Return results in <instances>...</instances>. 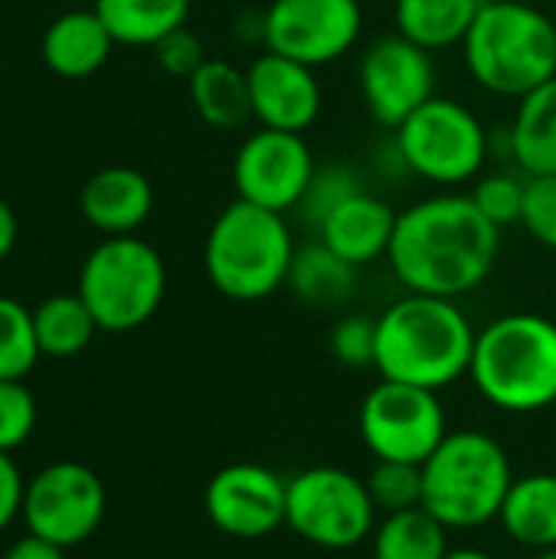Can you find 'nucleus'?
<instances>
[{"mask_svg": "<svg viewBox=\"0 0 556 559\" xmlns=\"http://www.w3.org/2000/svg\"><path fill=\"white\" fill-rule=\"evenodd\" d=\"M360 98L367 115L397 131L416 108L436 95V62L433 52L406 39L403 33L377 36L357 66Z\"/></svg>", "mask_w": 556, "mask_h": 559, "instance_id": "nucleus-11", "label": "nucleus"}, {"mask_svg": "<svg viewBox=\"0 0 556 559\" xmlns=\"http://www.w3.org/2000/svg\"><path fill=\"white\" fill-rule=\"evenodd\" d=\"M357 190H364V183H360V177L351 170V167H344V164H324V167H318L315 170V177H311V183H308V193H305V200L298 203V213H301V219L308 223V226H321V219L341 203V200H347L351 193H357Z\"/></svg>", "mask_w": 556, "mask_h": 559, "instance_id": "nucleus-31", "label": "nucleus"}, {"mask_svg": "<svg viewBox=\"0 0 556 559\" xmlns=\"http://www.w3.org/2000/svg\"><path fill=\"white\" fill-rule=\"evenodd\" d=\"M16 236H20V226H16V213L7 200H0V262L13 252L16 246Z\"/></svg>", "mask_w": 556, "mask_h": 559, "instance_id": "nucleus-38", "label": "nucleus"}, {"mask_svg": "<svg viewBox=\"0 0 556 559\" xmlns=\"http://www.w3.org/2000/svg\"><path fill=\"white\" fill-rule=\"evenodd\" d=\"M288 285L301 301L331 308V305L351 298V292L357 285V269L318 239L295 252Z\"/></svg>", "mask_w": 556, "mask_h": 559, "instance_id": "nucleus-27", "label": "nucleus"}, {"mask_svg": "<svg viewBox=\"0 0 556 559\" xmlns=\"http://www.w3.org/2000/svg\"><path fill=\"white\" fill-rule=\"evenodd\" d=\"M537 559H556V547H551V550H537Z\"/></svg>", "mask_w": 556, "mask_h": 559, "instance_id": "nucleus-40", "label": "nucleus"}, {"mask_svg": "<svg viewBox=\"0 0 556 559\" xmlns=\"http://www.w3.org/2000/svg\"><path fill=\"white\" fill-rule=\"evenodd\" d=\"M357 429L377 462L426 465V459L449 436L446 409L436 390L380 380L367 390Z\"/></svg>", "mask_w": 556, "mask_h": 559, "instance_id": "nucleus-10", "label": "nucleus"}, {"mask_svg": "<svg viewBox=\"0 0 556 559\" xmlns=\"http://www.w3.org/2000/svg\"><path fill=\"white\" fill-rule=\"evenodd\" d=\"M469 380L501 413L531 416L556 403V321L537 311H511L475 337Z\"/></svg>", "mask_w": 556, "mask_h": 559, "instance_id": "nucleus-3", "label": "nucleus"}, {"mask_svg": "<svg viewBox=\"0 0 556 559\" xmlns=\"http://www.w3.org/2000/svg\"><path fill=\"white\" fill-rule=\"evenodd\" d=\"M105 518V485L79 462H56L33 475L23 491V521L29 534L56 544L79 547Z\"/></svg>", "mask_w": 556, "mask_h": 559, "instance_id": "nucleus-12", "label": "nucleus"}, {"mask_svg": "<svg viewBox=\"0 0 556 559\" xmlns=\"http://www.w3.org/2000/svg\"><path fill=\"white\" fill-rule=\"evenodd\" d=\"M475 337L459 301L406 292L377 314L374 370L380 380L439 393L469 377Z\"/></svg>", "mask_w": 556, "mask_h": 559, "instance_id": "nucleus-2", "label": "nucleus"}, {"mask_svg": "<svg viewBox=\"0 0 556 559\" xmlns=\"http://www.w3.org/2000/svg\"><path fill=\"white\" fill-rule=\"evenodd\" d=\"M288 481L259 462L220 468L203 491V511L216 531L236 540H262L285 527Z\"/></svg>", "mask_w": 556, "mask_h": 559, "instance_id": "nucleus-15", "label": "nucleus"}, {"mask_svg": "<svg viewBox=\"0 0 556 559\" xmlns=\"http://www.w3.org/2000/svg\"><path fill=\"white\" fill-rule=\"evenodd\" d=\"M36 426V400L20 380H0V452H13Z\"/></svg>", "mask_w": 556, "mask_h": 559, "instance_id": "nucleus-33", "label": "nucleus"}, {"mask_svg": "<svg viewBox=\"0 0 556 559\" xmlns=\"http://www.w3.org/2000/svg\"><path fill=\"white\" fill-rule=\"evenodd\" d=\"M115 49V36L95 10L59 13L43 33V62L59 79H88L95 75Z\"/></svg>", "mask_w": 556, "mask_h": 559, "instance_id": "nucleus-19", "label": "nucleus"}, {"mask_svg": "<svg viewBox=\"0 0 556 559\" xmlns=\"http://www.w3.org/2000/svg\"><path fill=\"white\" fill-rule=\"evenodd\" d=\"M462 59L485 92L518 102L556 79V23L537 3L485 0Z\"/></svg>", "mask_w": 556, "mask_h": 559, "instance_id": "nucleus-4", "label": "nucleus"}, {"mask_svg": "<svg viewBox=\"0 0 556 559\" xmlns=\"http://www.w3.org/2000/svg\"><path fill=\"white\" fill-rule=\"evenodd\" d=\"M190 102L216 131H236L252 118V95H249V75L246 69L226 62V59H206L190 79Z\"/></svg>", "mask_w": 556, "mask_h": 559, "instance_id": "nucleus-22", "label": "nucleus"}, {"mask_svg": "<svg viewBox=\"0 0 556 559\" xmlns=\"http://www.w3.org/2000/svg\"><path fill=\"white\" fill-rule=\"evenodd\" d=\"M397 216L400 213L383 197L357 190L321 219L318 239L344 262L360 269L377 259H387L397 233Z\"/></svg>", "mask_w": 556, "mask_h": 559, "instance_id": "nucleus-17", "label": "nucleus"}, {"mask_svg": "<svg viewBox=\"0 0 556 559\" xmlns=\"http://www.w3.org/2000/svg\"><path fill=\"white\" fill-rule=\"evenodd\" d=\"M285 527L311 547L351 550L374 537L377 508L364 478L334 465H318L288 478Z\"/></svg>", "mask_w": 556, "mask_h": 559, "instance_id": "nucleus-9", "label": "nucleus"}, {"mask_svg": "<svg viewBox=\"0 0 556 559\" xmlns=\"http://www.w3.org/2000/svg\"><path fill=\"white\" fill-rule=\"evenodd\" d=\"M524 3H537V0H524Z\"/></svg>", "mask_w": 556, "mask_h": 559, "instance_id": "nucleus-41", "label": "nucleus"}, {"mask_svg": "<svg viewBox=\"0 0 556 559\" xmlns=\"http://www.w3.org/2000/svg\"><path fill=\"white\" fill-rule=\"evenodd\" d=\"M446 559H495L492 554H485V550H475V547H459V550H449Z\"/></svg>", "mask_w": 556, "mask_h": 559, "instance_id": "nucleus-39", "label": "nucleus"}, {"mask_svg": "<svg viewBox=\"0 0 556 559\" xmlns=\"http://www.w3.org/2000/svg\"><path fill=\"white\" fill-rule=\"evenodd\" d=\"M92 10L102 16L115 43L157 46L167 33L187 26L190 0H95Z\"/></svg>", "mask_w": 556, "mask_h": 559, "instance_id": "nucleus-24", "label": "nucleus"}, {"mask_svg": "<svg viewBox=\"0 0 556 559\" xmlns=\"http://www.w3.org/2000/svg\"><path fill=\"white\" fill-rule=\"evenodd\" d=\"M33 328H36L39 354L62 360L82 354L92 344L98 321L82 301V295L75 292V295H52L39 308H33Z\"/></svg>", "mask_w": 556, "mask_h": 559, "instance_id": "nucleus-25", "label": "nucleus"}, {"mask_svg": "<svg viewBox=\"0 0 556 559\" xmlns=\"http://www.w3.org/2000/svg\"><path fill=\"white\" fill-rule=\"evenodd\" d=\"M246 75L252 95V118L262 128L305 134L318 121L324 92L311 66L265 49L252 59Z\"/></svg>", "mask_w": 556, "mask_h": 559, "instance_id": "nucleus-16", "label": "nucleus"}, {"mask_svg": "<svg viewBox=\"0 0 556 559\" xmlns=\"http://www.w3.org/2000/svg\"><path fill=\"white\" fill-rule=\"evenodd\" d=\"M79 210L105 236H134L154 210V187L134 167H105L82 183Z\"/></svg>", "mask_w": 556, "mask_h": 559, "instance_id": "nucleus-18", "label": "nucleus"}, {"mask_svg": "<svg viewBox=\"0 0 556 559\" xmlns=\"http://www.w3.org/2000/svg\"><path fill=\"white\" fill-rule=\"evenodd\" d=\"M524 193H528V177L518 170H495V174H482L475 177L469 197L472 203L482 210L485 219H492L498 229L521 223V210H524Z\"/></svg>", "mask_w": 556, "mask_h": 559, "instance_id": "nucleus-30", "label": "nucleus"}, {"mask_svg": "<svg viewBox=\"0 0 556 559\" xmlns=\"http://www.w3.org/2000/svg\"><path fill=\"white\" fill-rule=\"evenodd\" d=\"M360 33V0H272L265 7V49L311 69L338 62Z\"/></svg>", "mask_w": 556, "mask_h": 559, "instance_id": "nucleus-13", "label": "nucleus"}, {"mask_svg": "<svg viewBox=\"0 0 556 559\" xmlns=\"http://www.w3.org/2000/svg\"><path fill=\"white\" fill-rule=\"evenodd\" d=\"M521 226L534 242L556 252V174L551 177H528Z\"/></svg>", "mask_w": 556, "mask_h": 559, "instance_id": "nucleus-34", "label": "nucleus"}, {"mask_svg": "<svg viewBox=\"0 0 556 559\" xmlns=\"http://www.w3.org/2000/svg\"><path fill=\"white\" fill-rule=\"evenodd\" d=\"M167 292L161 252L138 236H105L79 272V295L98 331L125 334L147 324Z\"/></svg>", "mask_w": 556, "mask_h": 559, "instance_id": "nucleus-7", "label": "nucleus"}, {"mask_svg": "<svg viewBox=\"0 0 556 559\" xmlns=\"http://www.w3.org/2000/svg\"><path fill=\"white\" fill-rule=\"evenodd\" d=\"M498 521L505 534L528 550L556 547V472L514 478Z\"/></svg>", "mask_w": 556, "mask_h": 559, "instance_id": "nucleus-21", "label": "nucleus"}, {"mask_svg": "<svg viewBox=\"0 0 556 559\" xmlns=\"http://www.w3.org/2000/svg\"><path fill=\"white\" fill-rule=\"evenodd\" d=\"M331 357L351 370H364L374 367L377 357V318H364V314H344L328 337Z\"/></svg>", "mask_w": 556, "mask_h": 559, "instance_id": "nucleus-32", "label": "nucleus"}, {"mask_svg": "<svg viewBox=\"0 0 556 559\" xmlns=\"http://www.w3.org/2000/svg\"><path fill=\"white\" fill-rule=\"evenodd\" d=\"M498 255L501 229L469 193H433L400 210L387 262L406 292L459 301L485 285Z\"/></svg>", "mask_w": 556, "mask_h": 559, "instance_id": "nucleus-1", "label": "nucleus"}, {"mask_svg": "<svg viewBox=\"0 0 556 559\" xmlns=\"http://www.w3.org/2000/svg\"><path fill=\"white\" fill-rule=\"evenodd\" d=\"M514 472L505 445L478 429H449L423 465V508L449 531L498 521Z\"/></svg>", "mask_w": 556, "mask_h": 559, "instance_id": "nucleus-6", "label": "nucleus"}, {"mask_svg": "<svg viewBox=\"0 0 556 559\" xmlns=\"http://www.w3.org/2000/svg\"><path fill=\"white\" fill-rule=\"evenodd\" d=\"M23 478L16 462L10 459V452H0V531L16 518V511H23Z\"/></svg>", "mask_w": 556, "mask_h": 559, "instance_id": "nucleus-36", "label": "nucleus"}, {"mask_svg": "<svg viewBox=\"0 0 556 559\" xmlns=\"http://www.w3.org/2000/svg\"><path fill=\"white\" fill-rule=\"evenodd\" d=\"M295 239L285 213L233 200L213 219L203 242V269L210 285L229 301H262L288 285Z\"/></svg>", "mask_w": 556, "mask_h": 559, "instance_id": "nucleus-5", "label": "nucleus"}, {"mask_svg": "<svg viewBox=\"0 0 556 559\" xmlns=\"http://www.w3.org/2000/svg\"><path fill=\"white\" fill-rule=\"evenodd\" d=\"M151 49H154L157 66H161L167 75H174V79H190V75L206 62L203 43H200L187 26L167 33V36H164L157 46H151Z\"/></svg>", "mask_w": 556, "mask_h": 559, "instance_id": "nucleus-35", "label": "nucleus"}, {"mask_svg": "<svg viewBox=\"0 0 556 559\" xmlns=\"http://www.w3.org/2000/svg\"><path fill=\"white\" fill-rule=\"evenodd\" d=\"M482 3L485 0H397V33L429 52L462 46Z\"/></svg>", "mask_w": 556, "mask_h": 559, "instance_id": "nucleus-23", "label": "nucleus"}, {"mask_svg": "<svg viewBox=\"0 0 556 559\" xmlns=\"http://www.w3.org/2000/svg\"><path fill=\"white\" fill-rule=\"evenodd\" d=\"M505 138L508 157L524 177L556 174V79L518 98Z\"/></svg>", "mask_w": 556, "mask_h": 559, "instance_id": "nucleus-20", "label": "nucleus"}, {"mask_svg": "<svg viewBox=\"0 0 556 559\" xmlns=\"http://www.w3.org/2000/svg\"><path fill=\"white\" fill-rule=\"evenodd\" d=\"M315 170L318 160L305 134L259 128L239 144L233 157V187L239 200L288 213L305 200Z\"/></svg>", "mask_w": 556, "mask_h": 559, "instance_id": "nucleus-14", "label": "nucleus"}, {"mask_svg": "<svg viewBox=\"0 0 556 559\" xmlns=\"http://www.w3.org/2000/svg\"><path fill=\"white\" fill-rule=\"evenodd\" d=\"M393 147L406 174L436 187H462L482 177L492 157V131L459 98L433 95L397 128Z\"/></svg>", "mask_w": 556, "mask_h": 559, "instance_id": "nucleus-8", "label": "nucleus"}, {"mask_svg": "<svg viewBox=\"0 0 556 559\" xmlns=\"http://www.w3.org/2000/svg\"><path fill=\"white\" fill-rule=\"evenodd\" d=\"M39 360L33 311L0 295V380H23Z\"/></svg>", "mask_w": 556, "mask_h": 559, "instance_id": "nucleus-28", "label": "nucleus"}, {"mask_svg": "<svg viewBox=\"0 0 556 559\" xmlns=\"http://www.w3.org/2000/svg\"><path fill=\"white\" fill-rule=\"evenodd\" d=\"M377 514H400L423 508V465L410 462H374L364 478Z\"/></svg>", "mask_w": 556, "mask_h": 559, "instance_id": "nucleus-29", "label": "nucleus"}, {"mask_svg": "<svg viewBox=\"0 0 556 559\" xmlns=\"http://www.w3.org/2000/svg\"><path fill=\"white\" fill-rule=\"evenodd\" d=\"M3 559H62V547H56V544L29 534V537L10 544V550L3 554Z\"/></svg>", "mask_w": 556, "mask_h": 559, "instance_id": "nucleus-37", "label": "nucleus"}, {"mask_svg": "<svg viewBox=\"0 0 556 559\" xmlns=\"http://www.w3.org/2000/svg\"><path fill=\"white\" fill-rule=\"evenodd\" d=\"M449 527L426 508L387 514L374 531V559H446Z\"/></svg>", "mask_w": 556, "mask_h": 559, "instance_id": "nucleus-26", "label": "nucleus"}]
</instances>
